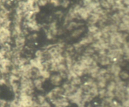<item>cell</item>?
<instances>
[{"label":"cell","mask_w":129,"mask_h":107,"mask_svg":"<svg viewBox=\"0 0 129 107\" xmlns=\"http://www.w3.org/2000/svg\"></svg>","instance_id":"61"},{"label":"cell","mask_w":129,"mask_h":107,"mask_svg":"<svg viewBox=\"0 0 129 107\" xmlns=\"http://www.w3.org/2000/svg\"><path fill=\"white\" fill-rule=\"evenodd\" d=\"M59 74V75L60 76V77L62 78V80H66L67 76H68V70L67 71H60V72L58 73Z\"/></svg>","instance_id":"53"},{"label":"cell","mask_w":129,"mask_h":107,"mask_svg":"<svg viewBox=\"0 0 129 107\" xmlns=\"http://www.w3.org/2000/svg\"><path fill=\"white\" fill-rule=\"evenodd\" d=\"M24 24H25V29H29L30 31H39L40 28H41V26L38 24L36 19L35 20H31L28 21H25Z\"/></svg>","instance_id":"4"},{"label":"cell","mask_w":129,"mask_h":107,"mask_svg":"<svg viewBox=\"0 0 129 107\" xmlns=\"http://www.w3.org/2000/svg\"><path fill=\"white\" fill-rule=\"evenodd\" d=\"M121 22L125 25H129V16L128 15H125L123 17L121 18Z\"/></svg>","instance_id":"50"},{"label":"cell","mask_w":129,"mask_h":107,"mask_svg":"<svg viewBox=\"0 0 129 107\" xmlns=\"http://www.w3.org/2000/svg\"><path fill=\"white\" fill-rule=\"evenodd\" d=\"M38 38V35L36 33H34L31 34V35H28L27 36V39L29 41H34Z\"/></svg>","instance_id":"46"},{"label":"cell","mask_w":129,"mask_h":107,"mask_svg":"<svg viewBox=\"0 0 129 107\" xmlns=\"http://www.w3.org/2000/svg\"><path fill=\"white\" fill-rule=\"evenodd\" d=\"M14 43H15V47L23 50L26 43V37L22 35L16 36L14 40Z\"/></svg>","instance_id":"7"},{"label":"cell","mask_w":129,"mask_h":107,"mask_svg":"<svg viewBox=\"0 0 129 107\" xmlns=\"http://www.w3.org/2000/svg\"><path fill=\"white\" fill-rule=\"evenodd\" d=\"M50 0H38L37 5H39L40 7H42V6H45L47 5L48 3H49Z\"/></svg>","instance_id":"51"},{"label":"cell","mask_w":129,"mask_h":107,"mask_svg":"<svg viewBox=\"0 0 129 107\" xmlns=\"http://www.w3.org/2000/svg\"><path fill=\"white\" fill-rule=\"evenodd\" d=\"M83 25H84V24L82 23H77L76 22V21H72L71 22L68 23V25L66 26V29L68 31H73L74 28H81V26H83Z\"/></svg>","instance_id":"13"},{"label":"cell","mask_w":129,"mask_h":107,"mask_svg":"<svg viewBox=\"0 0 129 107\" xmlns=\"http://www.w3.org/2000/svg\"><path fill=\"white\" fill-rule=\"evenodd\" d=\"M57 25L56 20H54L52 21L49 26V30L51 31L52 34L54 36H57Z\"/></svg>","instance_id":"18"},{"label":"cell","mask_w":129,"mask_h":107,"mask_svg":"<svg viewBox=\"0 0 129 107\" xmlns=\"http://www.w3.org/2000/svg\"><path fill=\"white\" fill-rule=\"evenodd\" d=\"M45 81V80L39 78H35L33 80V83L35 88L39 91H42L43 90V83Z\"/></svg>","instance_id":"11"},{"label":"cell","mask_w":129,"mask_h":107,"mask_svg":"<svg viewBox=\"0 0 129 107\" xmlns=\"http://www.w3.org/2000/svg\"><path fill=\"white\" fill-rule=\"evenodd\" d=\"M23 50L17 48L16 47H13L11 49V53H12L13 58H19L21 56V52Z\"/></svg>","instance_id":"27"},{"label":"cell","mask_w":129,"mask_h":107,"mask_svg":"<svg viewBox=\"0 0 129 107\" xmlns=\"http://www.w3.org/2000/svg\"><path fill=\"white\" fill-rule=\"evenodd\" d=\"M110 20L112 21V23H115L118 25L120 23H121V18L118 16L117 12L115 13L113 15L110 16Z\"/></svg>","instance_id":"21"},{"label":"cell","mask_w":129,"mask_h":107,"mask_svg":"<svg viewBox=\"0 0 129 107\" xmlns=\"http://www.w3.org/2000/svg\"><path fill=\"white\" fill-rule=\"evenodd\" d=\"M10 74L17 75L20 77V70L18 67H11L10 69Z\"/></svg>","instance_id":"37"},{"label":"cell","mask_w":129,"mask_h":107,"mask_svg":"<svg viewBox=\"0 0 129 107\" xmlns=\"http://www.w3.org/2000/svg\"><path fill=\"white\" fill-rule=\"evenodd\" d=\"M40 78V71L38 69L33 68L31 70V79L34 80L35 78Z\"/></svg>","instance_id":"28"},{"label":"cell","mask_w":129,"mask_h":107,"mask_svg":"<svg viewBox=\"0 0 129 107\" xmlns=\"http://www.w3.org/2000/svg\"><path fill=\"white\" fill-rule=\"evenodd\" d=\"M94 40L93 38L92 35L88 33L84 37H83L78 43L81 45L83 47H86V46H89L91 43L94 42Z\"/></svg>","instance_id":"8"},{"label":"cell","mask_w":129,"mask_h":107,"mask_svg":"<svg viewBox=\"0 0 129 107\" xmlns=\"http://www.w3.org/2000/svg\"><path fill=\"white\" fill-rule=\"evenodd\" d=\"M105 88L107 91H113V92H114L116 88V83L113 80L109 81V82H108V83H107V86H106Z\"/></svg>","instance_id":"26"},{"label":"cell","mask_w":129,"mask_h":107,"mask_svg":"<svg viewBox=\"0 0 129 107\" xmlns=\"http://www.w3.org/2000/svg\"><path fill=\"white\" fill-rule=\"evenodd\" d=\"M107 54V51L105 50H100L97 52V55H98V56H106Z\"/></svg>","instance_id":"54"},{"label":"cell","mask_w":129,"mask_h":107,"mask_svg":"<svg viewBox=\"0 0 129 107\" xmlns=\"http://www.w3.org/2000/svg\"><path fill=\"white\" fill-rule=\"evenodd\" d=\"M106 92H107V90L106 88H100L98 89V96L100 99H103L105 98L106 96Z\"/></svg>","instance_id":"36"},{"label":"cell","mask_w":129,"mask_h":107,"mask_svg":"<svg viewBox=\"0 0 129 107\" xmlns=\"http://www.w3.org/2000/svg\"><path fill=\"white\" fill-rule=\"evenodd\" d=\"M61 87L62 88L63 90H64V93L63 96L66 97L68 98L71 95H72L73 93H74L76 90L78 89V87L77 86H74V85H71V84L69 83V81H65L63 83H62Z\"/></svg>","instance_id":"2"},{"label":"cell","mask_w":129,"mask_h":107,"mask_svg":"<svg viewBox=\"0 0 129 107\" xmlns=\"http://www.w3.org/2000/svg\"><path fill=\"white\" fill-rule=\"evenodd\" d=\"M45 97H46V99H48L50 102H52L53 100H55V99L56 98V97L54 96V93H53L52 91L51 90H50V91H49V92L47 93L46 95H45Z\"/></svg>","instance_id":"41"},{"label":"cell","mask_w":129,"mask_h":107,"mask_svg":"<svg viewBox=\"0 0 129 107\" xmlns=\"http://www.w3.org/2000/svg\"><path fill=\"white\" fill-rule=\"evenodd\" d=\"M40 78L44 80H49L51 76L52 73L49 70H42L40 71Z\"/></svg>","instance_id":"23"},{"label":"cell","mask_w":129,"mask_h":107,"mask_svg":"<svg viewBox=\"0 0 129 107\" xmlns=\"http://www.w3.org/2000/svg\"><path fill=\"white\" fill-rule=\"evenodd\" d=\"M10 89L16 95V97H18L19 91H20V83L19 81H15L10 85Z\"/></svg>","instance_id":"15"},{"label":"cell","mask_w":129,"mask_h":107,"mask_svg":"<svg viewBox=\"0 0 129 107\" xmlns=\"http://www.w3.org/2000/svg\"><path fill=\"white\" fill-rule=\"evenodd\" d=\"M73 48H74V52L77 53H81L83 52V47L78 42L75 43L73 45Z\"/></svg>","instance_id":"30"},{"label":"cell","mask_w":129,"mask_h":107,"mask_svg":"<svg viewBox=\"0 0 129 107\" xmlns=\"http://www.w3.org/2000/svg\"><path fill=\"white\" fill-rule=\"evenodd\" d=\"M107 73L113 75V76H118L120 73L122 71V66L118 64L111 63L107 68Z\"/></svg>","instance_id":"3"},{"label":"cell","mask_w":129,"mask_h":107,"mask_svg":"<svg viewBox=\"0 0 129 107\" xmlns=\"http://www.w3.org/2000/svg\"><path fill=\"white\" fill-rule=\"evenodd\" d=\"M64 50L66 51H68V52H69V53L71 54V55H74V48H73V45H66Z\"/></svg>","instance_id":"42"},{"label":"cell","mask_w":129,"mask_h":107,"mask_svg":"<svg viewBox=\"0 0 129 107\" xmlns=\"http://www.w3.org/2000/svg\"><path fill=\"white\" fill-rule=\"evenodd\" d=\"M105 97L108 98H110V99H112V100H114V98H115L114 92H113V91H107V90Z\"/></svg>","instance_id":"52"},{"label":"cell","mask_w":129,"mask_h":107,"mask_svg":"<svg viewBox=\"0 0 129 107\" xmlns=\"http://www.w3.org/2000/svg\"><path fill=\"white\" fill-rule=\"evenodd\" d=\"M107 2L111 6H113V5H115V0H106Z\"/></svg>","instance_id":"60"},{"label":"cell","mask_w":129,"mask_h":107,"mask_svg":"<svg viewBox=\"0 0 129 107\" xmlns=\"http://www.w3.org/2000/svg\"><path fill=\"white\" fill-rule=\"evenodd\" d=\"M45 51L44 50H37L35 52V56L36 58H44Z\"/></svg>","instance_id":"43"},{"label":"cell","mask_w":129,"mask_h":107,"mask_svg":"<svg viewBox=\"0 0 129 107\" xmlns=\"http://www.w3.org/2000/svg\"><path fill=\"white\" fill-rule=\"evenodd\" d=\"M70 1L69 0H62L61 3H60V6L63 8H68L69 6L70 5Z\"/></svg>","instance_id":"48"},{"label":"cell","mask_w":129,"mask_h":107,"mask_svg":"<svg viewBox=\"0 0 129 107\" xmlns=\"http://www.w3.org/2000/svg\"><path fill=\"white\" fill-rule=\"evenodd\" d=\"M121 105L123 107H129V100L128 99H125L123 101H121Z\"/></svg>","instance_id":"55"},{"label":"cell","mask_w":129,"mask_h":107,"mask_svg":"<svg viewBox=\"0 0 129 107\" xmlns=\"http://www.w3.org/2000/svg\"><path fill=\"white\" fill-rule=\"evenodd\" d=\"M55 15H56V16H57L60 19L62 18L64 16V13H63L62 11H60V10H59V11H57L55 13Z\"/></svg>","instance_id":"56"},{"label":"cell","mask_w":129,"mask_h":107,"mask_svg":"<svg viewBox=\"0 0 129 107\" xmlns=\"http://www.w3.org/2000/svg\"><path fill=\"white\" fill-rule=\"evenodd\" d=\"M10 68L8 67H1L0 66V73L1 75H8L10 73Z\"/></svg>","instance_id":"39"},{"label":"cell","mask_w":129,"mask_h":107,"mask_svg":"<svg viewBox=\"0 0 129 107\" xmlns=\"http://www.w3.org/2000/svg\"><path fill=\"white\" fill-rule=\"evenodd\" d=\"M64 33V30L62 28L57 29V35L58 36H61Z\"/></svg>","instance_id":"59"},{"label":"cell","mask_w":129,"mask_h":107,"mask_svg":"<svg viewBox=\"0 0 129 107\" xmlns=\"http://www.w3.org/2000/svg\"><path fill=\"white\" fill-rule=\"evenodd\" d=\"M71 85H74V86H77V87H79V86H81L82 83H83V80L80 77H78V76H76V77L73 78L71 80V81H69Z\"/></svg>","instance_id":"22"},{"label":"cell","mask_w":129,"mask_h":107,"mask_svg":"<svg viewBox=\"0 0 129 107\" xmlns=\"http://www.w3.org/2000/svg\"><path fill=\"white\" fill-rule=\"evenodd\" d=\"M78 16L79 17V18H80V20H84V21H87V20H88V18H89V15H90L88 12H87L85 8L83 7V6H81V7L78 10Z\"/></svg>","instance_id":"12"},{"label":"cell","mask_w":129,"mask_h":107,"mask_svg":"<svg viewBox=\"0 0 129 107\" xmlns=\"http://www.w3.org/2000/svg\"><path fill=\"white\" fill-rule=\"evenodd\" d=\"M100 6L103 9L105 10H111V8L112 6L107 2L106 0H100Z\"/></svg>","instance_id":"33"},{"label":"cell","mask_w":129,"mask_h":107,"mask_svg":"<svg viewBox=\"0 0 129 107\" xmlns=\"http://www.w3.org/2000/svg\"><path fill=\"white\" fill-rule=\"evenodd\" d=\"M84 31H85V28L83 27V26L79 28L74 30L71 33V37L73 38H77L79 36H80Z\"/></svg>","instance_id":"17"},{"label":"cell","mask_w":129,"mask_h":107,"mask_svg":"<svg viewBox=\"0 0 129 107\" xmlns=\"http://www.w3.org/2000/svg\"><path fill=\"white\" fill-rule=\"evenodd\" d=\"M51 91H52V93H54V96L56 97V98H57L63 96V95H64V90H63L62 88L61 87V86H55Z\"/></svg>","instance_id":"16"},{"label":"cell","mask_w":129,"mask_h":107,"mask_svg":"<svg viewBox=\"0 0 129 107\" xmlns=\"http://www.w3.org/2000/svg\"><path fill=\"white\" fill-rule=\"evenodd\" d=\"M82 3H83V7H85V6H88L89 3H91L92 1V0H81Z\"/></svg>","instance_id":"57"},{"label":"cell","mask_w":129,"mask_h":107,"mask_svg":"<svg viewBox=\"0 0 129 107\" xmlns=\"http://www.w3.org/2000/svg\"><path fill=\"white\" fill-rule=\"evenodd\" d=\"M84 83L86 85H87L88 86H89V87H94V86H96V81L95 79H93L91 77L87 78L86 80L84 81Z\"/></svg>","instance_id":"25"},{"label":"cell","mask_w":129,"mask_h":107,"mask_svg":"<svg viewBox=\"0 0 129 107\" xmlns=\"http://www.w3.org/2000/svg\"><path fill=\"white\" fill-rule=\"evenodd\" d=\"M109 25V28L110 31L111 33H115L118 31V25H116L115 23H111Z\"/></svg>","instance_id":"40"},{"label":"cell","mask_w":129,"mask_h":107,"mask_svg":"<svg viewBox=\"0 0 129 107\" xmlns=\"http://www.w3.org/2000/svg\"><path fill=\"white\" fill-rule=\"evenodd\" d=\"M45 35H46V38L47 40H52L54 39V37H55V36H53L51 31H50L49 30H45Z\"/></svg>","instance_id":"47"},{"label":"cell","mask_w":129,"mask_h":107,"mask_svg":"<svg viewBox=\"0 0 129 107\" xmlns=\"http://www.w3.org/2000/svg\"><path fill=\"white\" fill-rule=\"evenodd\" d=\"M107 73V68H100V70H98V76H103Z\"/></svg>","instance_id":"45"},{"label":"cell","mask_w":129,"mask_h":107,"mask_svg":"<svg viewBox=\"0 0 129 107\" xmlns=\"http://www.w3.org/2000/svg\"><path fill=\"white\" fill-rule=\"evenodd\" d=\"M119 77L120 78L121 80H123V81L128 80L129 78L128 72L127 70H122L119 74Z\"/></svg>","instance_id":"32"},{"label":"cell","mask_w":129,"mask_h":107,"mask_svg":"<svg viewBox=\"0 0 129 107\" xmlns=\"http://www.w3.org/2000/svg\"><path fill=\"white\" fill-rule=\"evenodd\" d=\"M42 106L43 107H52L51 106V104H50V103L49 102V101H45V102L43 103L42 104Z\"/></svg>","instance_id":"58"},{"label":"cell","mask_w":129,"mask_h":107,"mask_svg":"<svg viewBox=\"0 0 129 107\" xmlns=\"http://www.w3.org/2000/svg\"><path fill=\"white\" fill-rule=\"evenodd\" d=\"M49 80H50V83L52 85L54 86H58L61 85L63 80L60 77L59 73H54L52 74Z\"/></svg>","instance_id":"9"},{"label":"cell","mask_w":129,"mask_h":107,"mask_svg":"<svg viewBox=\"0 0 129 107\" xmlns=\"http://www.w3.org/2000/svg\"><path fill=\"white\" fill-rule=\"evenodd\" d=\"M98 63L102 66H109L112 63H111L110 60L108 58V56L106 55V56H99Z\"/></svg>","instance_id":"14"},{"label":"cell","mask_w":129,"mask_h":107,"mask_svg":"<svg viewBox=\"0 0 129 107\" xmlns=\"http://www.w3.org/2000/svg\"><path fill=\"white\" fill-rule=\"evenodd\" d=\"M92 36H93V38L94 40V41H97V40H100L102 36V33L101 31V30H99L98 31L94 33V34L92 35Z\"/></svg>","instance_id":"38"},{"label":"cell","mask_w":129,"mask_h":107,"mask_svg":"<svg viewBox=\"0 0 129 107\" xmlns=\"http://www.w3.org/2000/svg\"><path fill=\"white\" fill-rule=\"evenodd\" d=\"M44 61V58H31L29 60L28 63L32 66V68L38 69L39 71L43 70L42 63Z\"/></svg>","instance_id":"5"},{"label":"cell","mask_w":129,"mask_h":107,"mask_svg":"<svg viewBox=\"0 0 129 107\" xmlns=\"http://www.w3.org/2000/svg\"><path fill=\"white\" fill-rule=\"evenodd\" d=\"M100 15L92 13L91 14H90L89 18L87 20L88 25H95L96 24L98 23V21L100 20Z\"/></svg>","instance_id":"10"},{"label":"cell","mask_w":129,"mask_h":107,"mask_svg":"<svg viewBox=\"0 0 129 107\" xmlns=\"http://www.w3.org/2000/svg\"><path fill=\"white\" fill-rule=\"evenodd\" d=\"M61 1L62 0H50L49 3L51 5H52L54 7H58V6H60Z\"/></svg>","instance_id":"49"},{"label":"cell","mask_w":129,"mask_h":107,"mask_svg":"<svg viewBox=\"0 0 129 107\" xmlns=\"http://www.w3.org/2000/svg\"><path fill=\"white\" fill-rule=\"evenodd\" d=\"M28 62L29 60H28L27 58L20 56V58H18V67L22 66V65H25L26 63H28Z\"/></svg>","instance_id":"35"},{"label":"cell","mask_w":129,"mask_h":107,"mask_svg":"<svg viewBox=\"0 0 129 107\" xmlns=\"http://www.w3.org/2000/svg\"><path fill=\"white\" fill-rule=\"evenodd\" d=\"M83 54L82 55H84V56H91L94 55V53H96L95 51L94 50V49L91 47V46L89 45V46H86L84 50H83Z\"/></svg>","instance_id":"19"},{"label":"cell","mask_w":129,"mask_h":107,"mask_svg":"<svg viewBox=\"0 0 129 107\" xmlns=\"http://www.w3.org/2000/svg\"><path fill=\"white\" fill-rule=\"evenodd\" d=\"M100 30L99 27L96 25H89L88 27V33L91 34V35H93L94 33H96V31H98Z\"/></svg>","instance_id":"31"},{"label":"cell","mask_w":129,"mask_h":107,"mask_svg":"<svg viewBox=\"0 0 129 107\" xmlns=\"http://www.w3.org/2000/svg\"><path fill=\"white\" fill-rule=\"evenodd\" d=\"M35 100H37V101L38 103H39V105H42L43 103H44L46 101L47 99L45 96L42 95V94H39V95H38L37 96V98Z\"/></svg>","instance_id":"34"},{"label":"cell","mask_w":129,"mask_h":107,"mask_svg":"<svg viewBox=\"0 0 129 107\" xmlns=\"http://www.w3.org/2000/svg\"><path fill=\"white\" fill-rule=\"evenodd\" d=\"M118 30L120 32H124L128 33L129 30V25H125L123 23H120L118 25Z\"/></svg>","instance_id":"24"},{"label":"cell","mask_w":129,"mask_h":107,"mask_svg":"<svg viewBox=\"0 0 129 107\" xmlns=\"http://www.w3.org/2000/svg\"><path fill=\"white\" fill-rule=\"evenodd\" d=\"M0 66L1 67H11V61L10 59L4 58L0 60Z\"/></svg>","instance_id":"20"},{"label":"cell","mask_w":129,"mask_h":107,"mask_svg":"<svg viewBox=\"0 0 129 107\" xmlns=\"http://www.w3.org/2000/svg\"><path fill=\"white\" fill-rule=\"evenodd\" d=\"M67 70H68V69H67V67L66 66L65 63H60L57 65V73H58L60 72V71H67Z\"/></svg>","instance_id":"44"},{"label":"cell","mask_w":129,"mask_h":107,"mask_svg":"<svg viewBox=\"0 0 129 107\" xmlns=\"http://www.w3.org/2000/svg\"><path fill=\"white\" fill-rule=\"evenodd\" d=\"M20 91L19 95H27L32 96L34 92V86L33 80L30 78L21 77L20 81Z\"/></svg>","instance_id":"1"},{"label":"cell","mask_w":129,"mask_h":107,"mask_svg":"<svg viewBox=\"0 0 129 107\" xmlns=\"http://www.w3.org/2000/svg\"><path fill=\"white\" fill-rule=\"evenodd\" d=\"M52 105L55 106H63V107H68L69 105V101L68 98L64 96L59 97L55 98V100L52 101Z\"/></svg>","instance_id":"6"},{"label":"cell","mask_w":129,"mask_h":107,"mask_svg":"<svg viewBox=\"0 0 129 107\" xmlns=\"http://www.w3.org/2000/svg\"><path fill=\"white\" fill-rule=\"evenodd\" d=\"M86 93H89V95H91L93 97V98L97 97L98 94V88L97 86H94V87H91L89 90Z\"/></svg>","instance_id":"29"}]
</instances>
